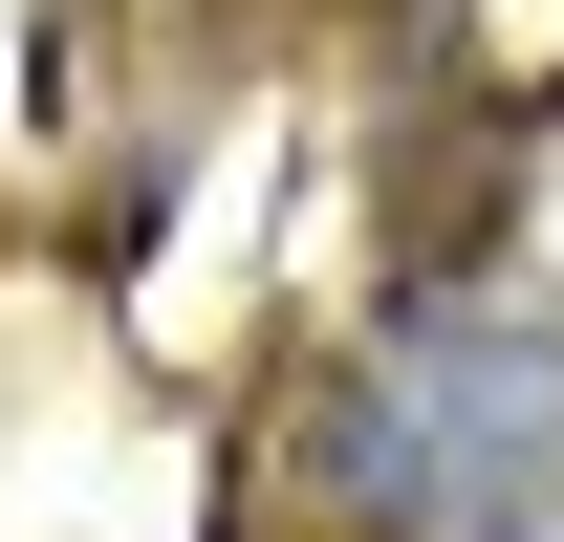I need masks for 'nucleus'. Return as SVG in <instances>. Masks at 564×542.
<instances>
[{
  "instance_id": "1",
  "label": "nucleus",
  "mask_w": 564,
  "mask_h": 542,
  "mask_svg": "<svg viewBox=\"0 0 564 542\" xmlns=\"http://www.w3.org/2000/svg\"><path fill=\"white\" fill-rule=\"evenodd\" d=\"M326 477L391 542H543L564 521V347L499 304H413L326 412Z\"/></svg>"
}]
</instances>
